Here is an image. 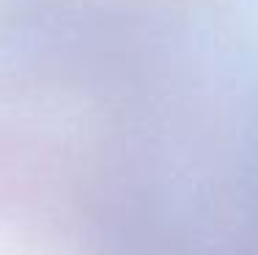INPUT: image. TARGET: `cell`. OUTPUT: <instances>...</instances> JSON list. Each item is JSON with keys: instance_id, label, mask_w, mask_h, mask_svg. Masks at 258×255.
Wrapping results in <instances>:
<instances>
[]
</instances>
